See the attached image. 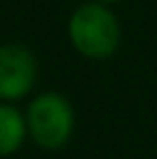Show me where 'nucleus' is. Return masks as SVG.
Returning <instances> with one entry per match:
<instances>
[{"label": "nucleus", "instance_id": "f257e3e1", "mask_svg": "<svg viewBox=\"0 0 157 159\" xmlns=\"http://www.w3.org/2000/svg\"><path fill=\"white\" fill-rule=\"evenodd\" d=\"M69 37L76 50L88 58H108L116 52L121 28L116 17L101 4H82L69 20Z\"/></svg>", "mask_w": 157, "mask_h": 159}, {"label": "nucleus", "instance_id": "f03ea898", "mask_svg": "<svg viewBox=\"0 0 157 159\" xmlns=\"http://www.w3.org/2000/svg\"><path fill=\"white\" fill-rule=\"evenodd\" d=\"M26 125L39 146L60 148L73 131V110L65 97L48 93L30 103Z\"/></svg>", "mask_w": 157, "mask_h": 159}, {"label": "nucleus", "instance_id": "7ed1b4c3", "mask_svg": "<svg viewBox=\"0 0 157 159\" xmlns=\"http://www.w3.org/2000/svg\"><path fill=\"white\" fill-rule=\"evenodd\" d=\"M37 62L35 56L22 45L0 48V97L20 99L35 84Z\"/></svg>", "mask_w": 157, "mask_h": 159}, {"label": "nucleus", "instance_id": "20e7f679", "mask_svg": "<svg viewBox=\"0 0 157 159\" xmlns=\"http://www.w3.org/2000/svg\"><path fill=\"white\" fill-rule=\"evenodd\" d=\"M26 120L11 106H0V155H11L20 148L26 135Z\"/></svg>", "mask_w": 157, "mask_h": 159}, {"label": "nucleus", "instance_id": "39448f33", "mask_svg": "<svg viewBox=\"0 0 157 159\" xmlns=\"http://www.w3.org/2000/svg\"><path fill=\"white\" fill-rule=\"evenodd\" d=\"M101 2H116V0H101Z\"/></svg>", "mask_w": 157, "mask_h": 159}]
</instances>
